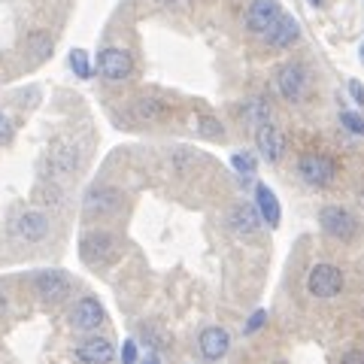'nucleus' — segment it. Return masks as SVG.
I'll return each mask as SVG.
<instances>
[{"label": "nucleus", "instance_id": "obj_22", "mask_svg": "<svg viewBox=\"0 0 364 364\" xmlns=\"http://www.w3.org/2000/svg\"><path fill=\"white\" fill-rule=\"evenodd\" d=\"M134 112H136L140 119H158V116H164V107L158 104V100H152V97H143L140 104L134 107Z\"/></svg>", "mask_w": 364, "mask_h": 364}, {"label": "nucleus", "instance_id": "obj_16", "mask_svg": "<svg viewBox=\"0 0 364 364\" xmlns=\"http://www.w3.org/2000/svg\"><path fill=\"white\" fill-rule=\"evenodd\" d=\"M228 222H231L234 234L240 237H255L258 228H261V215L255 207H249V203H237V207L231 210V215H228Z\"/></svg>", "mask_w": 364, "mask_h": 364}, {"label": "nucleus", "instance_id": "obj_15", "mask_svg": "<svg viewBox=\"0 0 364 364\" xmlns=\"http://www.w3.org/2000/svg\"><path fill=\"white\" fill-rule=\"evenodd\" d=\"M228 349H231V334H228L225 328L213 325V328H207V331L200 334V352H203V358L207 361H219Z\"/></svg>", "mask_w": 364, "mask_h": 364}, {"label": "nucleus", "instance_id": "obj_9", "mask_svg": "<svg viewBox=\"0 0 364 364\" xmlns=\"http://www.w3.org/2000/svg\"><path fill=\"white\" fill-rule=\"evenodd\" d=\"M122 207V191L116 188H91L85 195L82 210L85 215H112Z\"/></svg>", "mask_w": 364, "mask_h": 364}, {"label": "nucleus", "instance_id": "obj_10", "mask_svg": "<svg viewBox=\"0 0 364 364\" xmlns=\"http://www.w3.org/2000/svg\"><path fill=\"white\" fill-rule=\"evenodd\" d=\"M279 16H282V9H279L277 0H255L246 13V25L252 33H264Z\"/></svg>", "mask_w": 364, "mask_h": 364}, {"label": "nucleus", "instance_id": "obj_5", "mask_svg": "<svg viewBox=\"0 0 364 364\" xmlns=\"http://www.w3.org/2000/svg\"><path fill=\"white\" fill-rule=\"evenodd\" d=\"M33 286H37L40 298L46 304H61L67 294H70V277L61 270H40L33 277Z\"/></svg>", "mask_w": 364, "mask_h": 364}, {"label": "nucleus", "instance_id": "obj_11", "mask_svg": "<svg viewBox=\"0 0 364 364\" xmlns=\"http://www.w3.org/2000/svg\"><path fill=\"white\" fill-rule=\"evenodd\" d=\"M16 234L21 237V240H28V243H40L43 237L49 234V219H46L43 213H37V210L21 213L16 219Z\"/></svg>", "mask_w": 364, "mask_h": 364}, {"label": "nucleus", "instance_id": "obj_8", "mask_svg": "<svg viewBox=\"0 0 364 364\" xmlns=\"http://www.w3.org/2000/svg\"><path fill=\"white\" fill-rule=\"evenodd\" d=\"M104 318H107L104 306H100L97 298H82L70 313V322H73V328H79V331H97V328L104 325Z\"/></svg>", "mask_w": 364, "mask_h": 364}, {"label": "nucleus", "instance_id": "obj_17", "mask_svg": "<svg viewBox=\"0 0 364 364\" xmlns=\"http://www.w3.org/2000/svg\"><path fill=\"white\" fill-rule=\"evenodd\" d=\"M255 203H258V215H261V219H264L270 228H277L282 210H279V200H277V195H273V188L258 186L255 188Z\"/></svg>", "mask_w": 364, "mask_h": 364}, {"label": "nucleus", "instance_id": "obj_7", "mask_svg": "<svg viewBox=\"0 0 364 364\" xmlns=\"http://www.w3.org/2000/svg\"><path fill=\"white\" fill-rule=\"evenodd\" d=\"M306 88H310V76L304 64H286L279 70V91L286 100H304Z\"/></svg>", "mask_w": 364, "mask_h": 364}, {"label": "nucleus", "instance_id": "obj_25", "mask_svg": "<svg viewBox=\"0 0 364 364\" xmlns=\"http://www.w3.org/2000/svg\"><path fill=\"white\" fill-rule=\"evenodd\" d=\"M264 322H267V310H255V313H252V318L246 322V334H255Z\"/></svg>", "mask_w": 364, "mask_h": 364}, {"label": "nucleus", "instance_id": "obj_33", "mask_svg": "<svg viewBox=\"0 0 364 364\" xmlns=\"http://www.w3.org/2000/svg\"><path fill=\"white\" fill-rule=\"evenodd\" d=\"M361 61H364V46H361Z\"/></svg>", "mask_w": 364, "mask_h": 364}, {"label": "nucleus", "instance_id": "obj_20", "mask_svg": "<svg viewBox=\"0 0 364 364\" xmlns=\"http://www.w3.org/2000/svg\"><path fill=\"white\" fill-rule=\"evenodd\" d=\"M231 164H234V170L237 173H240L243 179L246 176H252L255 173V155H249V152H237V155H231Z\"/></svg>", "mask_w": 364, "mask_h": 364}, {"label": "nucleus", "instance_id": "obj_18", "mask_svg": "<svg viewBox=\"0 0 364 364\" xmlns=\"http://www.w3.org/2000/svg\"><path fill=\"white\" fill-rule=\"evenodd\" d=\"M28 49L33 52V58H37V61H43V58H49V52H52V40L46 37V33L33 31L31 37H28Z\"/></svg>", "mask_w": 364, "mask_h": 364}, {"label": "nucleus", "instance_id": "obj_2", "mask_svg": "<svg viewBox=\"0 0 364 364\" xmlns=\"http://www.w3.org/2000/svg\"><path fill=\"white\" fill-rule=\"evenodd\" d=\"M298 170H301L304 182H310V186H316V188L331 186L334 173H337V167H334L331 158H328V155H318V152H306L301 161H298Z\"/></svg>", "mask_w": 364, "mask_h": 364}, {"label": "nucleus", "instance_id": "obj_24", "mask_svg": "<svg viewBox=\"0 0 364 364\" xmlns=\"http://www.w3.org/2000/svg\"><path fill=\"white\" fill-rule=\"evenodd\" d=\"M198 131H200L203 136H213V140H215V136H222V124L215 122V119H210V116H203V119L198 122Z\"/></svg>", "mask_w": 364, "mask_h": 364}, {"label": "nucleus", "instance_id": "obj_23", "mask_svg": "<svg viewBox=\"0 0 364 364\" xmlns=\"http://www.w3.org/2000/svg\"><path fill=\"white\" fill-rule=\"evenodd\" d=\"M340 122H343V128H346V131L364 136V119L358 116V112H343V116H340Z\"/></svg>", "mask_w": 364, "mask_h": 364}, {"label": "nucleus", "instance_id": "obj_21", "mask_svg": "<svg viewBox=\"0 0 364 364\" xmlns=\"http://www.w3.org/2000/svg\"><path fill=\"white\" fill-rule=\"evenodd\" d=\"M70 67H73V73H76V76L88 79V76H91V61H88V52H85V49H73V52H70Z\"/></svg>", "mask_w": 364, "mask_h": 364}, {"label": "nucleus", "instance_id": "obj_12", "mask_svg": "<svg viewBox=\"0 0 364 364\" xmlns=\"http://www.w3.org/2000/svg\"><path fill=\"white\" fill-rule=\"evenodd\" d=\"M112 358H116V349H112V343L107 337H91L76 349L79 364H109Z\"/></svg>", "mask_w": 364, "mask_h": 364}, {"label": "nucleus", "instance_id": "obj_31", "mask_svg": "<svg viewBox=\"0 0 364 364\" xmlns=\"http://www.w3.org/2000/svg\"><path fill=\"white\" fill-rule=\"evenodd\" d=\"M164 4H186V0H164Z\"/></svg>", "mask_w": 364, "mask_h": 364}, {"label": "nucleus", "instance_id": "obj_3", "mask_svg": "<svg viewBox=\"0 0 364 364\" xmlns=\"http://www.w3.org/2000/svg\"><path fill=\"white\" fill-rule=\"evenodd\" d=\"M343 289V273H340L334 264H316L306 277V291L313 298H334Z\"/></svg>", "mask_w": 364, "mask_h": 364}, {"label": "nucleus", "instance_id": "obj_1", "mask_svg": "<svg viewBox=\"0 0 364 364\" xmlns=\"http://www.w3.org/2000/svg\"><path fill=\"white\" fill-rule=\"evenodd\" d=\"M79 255L88 264H107V261L119 255V240L107 231H91L79 240Z\"/></svg>", "mask_w": 364, "mask_h": 364}, {"label": "nucleus", "instance_id": "obj_29", "mask_svg": "<svg viewBox=\"0 0 364 364\" xmlns=\"http://www.w3.org/2000/svg\"><path fill=\"white\" fill-rule=\"evenodd\" d=\"M349 95H352V100H355V104L364 107V85H361V82H349Z\"/></svg>", "mask_w": 364, "mask_h": 364}, {"label": "nucleus", "instance_id": "obj_4", "mask_svg": "<svg viewBox=\"0 0 364 364\" xmlns=\"http://www.w3.org/2000/svg\"><path fill=\"white\" fill-rule=\"evenodd\" d=\"M318 222H322V231L331 234L334 240H355V234H358L355 215L346 213L343 207H325Z\"/></svg>", "mask_w": 364, "mask_h": 364}, {"label": "nucleus", "instance_id": "obj_6", "mask_svg": "<svg viewBox=\"0 0 364 364\" xmlns=\"http://www.w3.org/2000/svg\"><path fill=\"white\" fill-rule=\"evenodd\" d=\"M97 70L104 79H109V82H122V79L131 76L134 61L124 49H116V46H112V49H104L97 55Z\"/></svg>", "mask_w": 364, "mask_h": 364}, {"label": "nucleus", "instance_id": "obj_14", "mask_svg": "<svg viewBox=\"0 0 364 364\" xmlns=\"http://www.w3.org/2000/svg\"><path fill=\"white\" fill-rule=\"evenodd\" d=\"M255 143L261 155L267 158V161H279L282 158V149H286V136H282V131L277 128V124H261V128L255 131Z\"/></svg>", "mask_w": 364, "mask_h": 364}, {"label": "nucleus", "instance_id": "obj_26", "mask_svg": "<svg viewBox=\"0 0 364 364\" xmlns=\"http://www.w3.org/2000/svg\"><path fill=\"white\" fill-rule=\"evenodd\" d=\"M122 364H136V343L128 340V343L122 346Z\"/></svg>", "mask_w": 364, "mask_h": 364}, {"label": "nucleus", "instance_id": "obj_28", "mask_svg": "<svg viewBox=\"0 0 364 364\" xmlns=\"http://www.w3.org/2000/svg\"><path fill=\"white\" fill-rule=\"evenodd\" d=\"M340 364H364V352L361 349H352V352H346V355L340 358Z\"/></svg>", "mask_w": 364, "mask_h": 364}, {"label": "nucleus", "instance_id": "obj_30", "mask_svg": "<svg viewBox=\"0 0 364 364\" xmlns=\"http://www.w3.org/2000/svg\"><path fill=\"white\" fill-rule=\"evenodd\" d=\"M6 316V298H4V291H0V318Z\"/></svg>", "mask_w": 364, "mask_h": 364}, {"label": "nucleus", "instance_id": "obj_27", "mask_svg": "<svg viewBox=\"0 0 364 364\" xmlns=\"http://www.w3.org/2000/svg\"><path fill=\"white\" fill-rule=\"evenodd\" d=\"M9 136H13V124H9V119L0 112V146L9 143Z\"/></svg>", "mask_w": 364, "mask_h": 364}, {"label": "nucleus", "instance_id": "obj_19", "mask_svg": "<svg viewBox=\"0 0 364 364\" xmlns=\"http://www.w3.org/2000/svg\"><path fill=\"white\" fill-rule=\"evenodd\" d=\"M267 116H270L267 100H261V97L249 100V107H246V119H249V122H255L258 128H261V124H267Z\"/></svg>", "mask_w": 364, "mask_h": 364}, {"label": "nucleus", "instance_id": "obj_34", "mask_svg": "<svg viewBox=\"0 0 364 364\" xmlns=\"http://www.w3.org/2000/svg\"><path fill=\"white\" fill-rule=\"evenodd\" d=\"M310 4H322V0H310Z\"/></svg>", "mask_w": 364, "mask_h": 364}, {"label": "nucleus", "instance_id": "obj_32", "mask_svg": "<svg viewBox=\"0 0 364 364\" xmlns=\"http://www.w3.org/2000/svg\"><path fill=\"white\" fill-rule=\"evenodd\" d=\"M146 364H158V358H146Z\"/></svg>", "mask_w": 364, "mask_h": 364}, {"label": "nucleus", "instance_id": "obj_13", "mask_svg": "<svg viewBox=\"0 0 364 364\" xmlns=\"http://www.w3.org/2000/svg\"><path fill=\"white\" fill-rule=\"evenodd\" d=\"M298 33H301V28H298V21H294L291 16H286L282 13L277 21H273V25L261 33V37H264L270 46H277V49H289V46L298 40Z\"/></svg>", "mask_w": 364, "mask_h": 364}]
</instances>
